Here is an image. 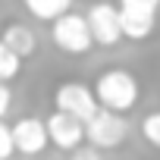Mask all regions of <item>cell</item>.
<instances>
[{"label": "cell", "instance_id": "obj_1", "mask_svg": "<svg viewBox=\"0 0 160 160\" xmlns=\"http://www.w3.org/2000/svg\"><path fill=\"white\" fill-rule=\"evenodd\" d=\"M94 94H98L101 107L126 113V110H132L138 104V82H135V75L126 72V69H107V72L98 75Z\"/></svg>", "mask_w": 160, "mask_h": 160}, {"label": "cell", "instance_id": "obj_2", "mask_svg": "<svg viewBox=\"0 0 160 160\" xmlns=\"http://www.w3.org/2000/svg\"><path fill=\"white\" fill-rule=\"evenodd\" d=\"M50 41L63 50V53H85L94 44L91 35V22L88 16H78V13H63L50 22Z\"/></svg>", "mask_w": 160, "mask_h": 160}, {"label": "cell", "instance_id": "obj_3", "mask_svg": "<svg viewBox=\"0 0 160 160\" xmlns=\"http://www.w3.org/2000/svg\"><path fill=\"white\" fill-rule=\"evenodd\" d=\"M88 141L98 144L101 151H110V148H119L129 135V122L119 110H110V107H101L88 122Z\"/></svg>", "mask_w": 160, "mask_h": 160}, {"label": "cell", "instance_id": "obj_4", "mask_svg": "<svg viewBox=\"0 0 160 160\" xmlns=\"http://www.w3.org/2000/svg\"><path fill=\"white\" fill-rule=\"evenodd\" d=\"M53 104H57V110H66V113H72L78 119H85V122L101 110L98 94L88 85H82V82H63L53 91Z\"/></svg>", "mask_w": 160, "mask_h": 160}, {"label": "cell", "instance_id": "obj_5", "mask_svg": "<svg viewBox=\"0 0 160 160\" xmlns=\"http://www.w3.org/2000/svg\"><path fill=\"white\" fill-rule=\"evenodd\" d=\"M88 22H91V35H94V44L98 47H116L126 35H122V16H119V7L116 3H94L88 10Z\"/></svg>", "mask_w": 160, "mask_h": 160}, {"label": "cell", "instance_id": "obj_6", "mask_svg": "<svg viewBox=\"0 0 160 160\" xmlns=\"http://www.w3.org/2000/svg\"><path fill=\"white\" fill-rule=\"evenodd\" d=\"M47 132H50V144L60 148V151H75L88 138V126L85 119H78L66 110H57L47 116Z\"/></svg>", "mask_w": 160, "mask_h": 160}, {"label": "cell", "instance_id": "obj_7", "mask_svg": "<svg viewBox=\"0 0 160 160\" xmlns=\"http://www.w3.org/2000/svg\"><path fill=\"white\" fill-rule=\"evenodd\" d=\"M13 138H16V151L19 154H41L50 144V132H47V119L41 122L38 116H22L13 126Z\"/></svg>", "mask_w": 160, "mask_h": 160}, {"label": "cell", "instance_id": "obj_8", "mask_svg": "<svg viewBox=\"0 0 160 160\" xmlns=\"http://www.w3.org/2000/svg\"><path fill=\"white\" fill-rule=\"evenodd\" d=\"M119 16H122V35L129 41H144L151 38L154 25H157V10H148V7H129V3H119Z\"/></svg>", "mask_w": 160, "mask_h": 160}, {"label": "cell", "instance_id": "obj_9", "mask_svg": "<svg viewBox=\"0 0 160 160\" xmlns=\"http://www.w3.org/2000/svg\"><path fill=\"white\" fill-rule=\"evenodd\" d=\"M0 38H3V41H7L16 53H19V57H32V53H35V47H38V35H35L28 25H22V22L7 25Z\"/></svg>", "mask_w": 160, "mask_h": 160}, {"label": "cell", "instance_id": "obj_10", "mask_svg": "<svg viewBox=\"0 0 160 160\" xmlns=\"http://www.w3.org/2000/svg\"><path fill=\"white\" fill-rule=\"evenodd\" d=\"M22 3H25V10H28L35 19H41V22H53L57 16L69 13L72 0H22Z\"/></svg>", "mask_w": 160, "mask_h": 160}, {"label": "cell", "instance_id": "obj_11", "mask_svg": "<svg viewBox=\"0 0 160 160\" xmlns=\"http://www.w3.org/2000/svg\"><path fill=\"white\" fill-rule=\"evenodd\" d=\"M22 60L25 57H19L3 38H0V78H3V82H10V78H16L22 72Z\"/></svg>", "mask_w": 160, "mask_h": 160}, {"label": "cell", "instance_id": "obj_12", "mask_svg": "<svg viewBox=\"0 0 160 160\" xmlns=\"http://www.w3.org/2000/svg\"><path fill=\"white\" fill-rule=\"evenodd\" d=\"M141 135H144L148 144L160 148V113H148V116H144V122H141Z\"/></svg>", "mask_w": 160, "mask_h": 160}, {"label": "cell", "instance_id": "obj_13", "mask_svg": "<svg viewBox=\"0 0 160 160\" xmlns=\"http://www.w3.org/2000/svg\"><path fill=\"white\" fill-rule=\"evenodd\" d=\"M16 151V138H13V126H7L0 119V160H7Z\"/></svg>", "mask_w": 160, "mask_h": 160}, {"label": "cell", "instance_id": "obj_14", "mask_svg": "<svg viewBox=\"0 0 160 160\" xmlns=\"http://www.w3.org/2000/svg\"><path fill=\"white\" fill-rule=\"evenodd\" d=\"M10 107H13V91H10V85L3 78H0V119L10 113Z\"/></svg>", "mask_w": 160, "mask_h": 160}, {"label": "cell", "instance_id": "obj_15", "mask_svg": "<svg viewBox=\"0 0 160 160\" xmlns=\"http://www.w3.org/2000/svg\"><path fill=\"white\" fill-rule=\"evenodd\" d=\"M119 3H129V7H148V10H160V0H119Z\"/></svg>", "mask_w": 160, "mask_h": 160}]
</instances>
